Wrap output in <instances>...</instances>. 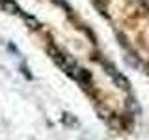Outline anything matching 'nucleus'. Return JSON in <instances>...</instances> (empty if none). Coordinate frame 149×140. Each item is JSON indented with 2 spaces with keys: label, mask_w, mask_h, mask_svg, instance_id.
Here are the masks:
<instances>
[{
  "label": "nucleus",
  "mask_w": 149,
  "mask_h": 140,
  "mask_svg": "<svg viewBox=\"0 0 149 140\" xmlns=\"http://www.w3.org/2000/svg\"><path fill=\"white\" fill-rule=\"evenodd\" d=\"M0 6L8 13H19V6L15 4V0H0Z\"/></svg>",
  "instance_id": "obj_1"
}]
</instances>
